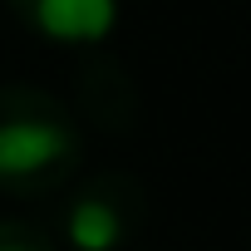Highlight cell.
I'll use <instances>...</instances> for the list:
<instances>
[{"instance_id": "obj_5", "label": "cell", "mask_w": 251, "mask_h": 251, "mask_svg": "<svg viewBox=\"0 0 251 251\" xmlns=\"http://www.w3.org/2000/svg\"><path fill=\"white\" fill-rule=\"evenodd\" d=\"M0 251H59L54 236L35 222H10V217H0Z\"/></svg>"}, {"instance_id": "obj_2", "label": "cell", "mask_w": 251, "mask_h": 251, "mask_svg": "<svg viewBox=\"0 0 251 251\" xmlns=\"http://www.w3.org/2000/svg\"><path fill=\"white\" fill-rule=\"evenodd\" d=\"M148 222V197L133 173H94L59 187L54 246L64 251H128Z\"/></svg>"}, {"instance_id": "obj_4", "label": "cell", "mask_w": 251, "mask_h": 251, "mask_svg": "<svg viewBox=\"0 0 251 251\" xmlns=\"http://www.w3.org/2000/svg\"><path fill=\"white\" fill-rule=\"evenodd\" d=\"M79 89H84V103H89V113L99 123H108V103L118 108L123 128L133 123V84L118 74V64H89L84 79H79Z\"/></svg>"}, {"instance_id": "obj_1", "label": "cell", "mask_w": 251, "mask_h": 251, "mask_svg": "<svg viewBox=\"0 0 251 251\" xmlns=\"http://www.w3.org/2000/svg\"><path fill=\"white\" fill-rule=\"evenodd\" d=\"M84 133L74 113L35 84H0V192L45 197L74 182Z\"/></svg>"}, {"instance_id": "obj_3", "label": "cell", "mask_w": 251, "mask_h": 251, "mask_svg": "<svg viewBox=\"0 0 251 251\" xmlns=\"http://www.w3.org/2000/svg\"><path fill=\"white\" fill-rule=\"evenodd\" d=\"M5 5L40 40H54L69 50H94L118 25V0H5Z\"/></svg>"}]
</instances>
